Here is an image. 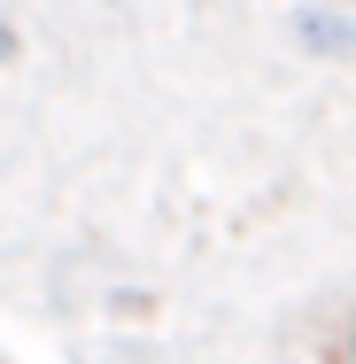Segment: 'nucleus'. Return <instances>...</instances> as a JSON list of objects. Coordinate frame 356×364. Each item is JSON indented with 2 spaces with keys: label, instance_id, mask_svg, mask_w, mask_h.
<instances>
[{
  "label": "nucleus",
  "instance_id": "1",
  "mask_svg": "<svg viewBox=\"0 0 356 364\" xmlns=\"http://www.w3.org/2000/svg\"><path fill=\"white\" fill-rule=\"evenodd\" d=\"M294 39H302L310 55H356V23L333 16V8H302V16H294Z\"/></svg>",
  "mask_w": 356,
  "mask_h": 364
},
{
  "label": "nucleus",
  "instance_id": "2",
  "mask_svg": "<svg viewBox=\"0 0 356 364\" xmlns=\"http://www.w3.org/2000/svg\"><path fill=\"white\" fill-rule=\"evenodd\" d=\"M16 55H23V31H16V23L0 16V63H16Z\"/></svg>",
  "mask_w": 356,
  "mask_h": 364
},
{
  "label": "nucleus",
  "instance_id": "3",
  "mask_svg": "<svg viewBox=\"0 0 356 364\" xmlns=\"http://www.w3.org/2000/svg\"><path fill=\"white\" fill-rule=\"evenodd\" d=\"M349 364H356V333H349Z\"/></svg>",
  "mask_w": 356,
  "mask_h": 364
},
{
  "label": "nucleus",
  "instance_id": "4",
  "mask_svg": "<svg viewBox=\"0 0 356 364\" xmlns=\"http://www.w3.org/2000/svg\"><path fill=\"white\" fill-rule=\"evenodd\" d=\"M310 8H333V0H310Z\"/></svg>",
  "mask_w": 356,
  "mask_h": 364
}]
</instances>
